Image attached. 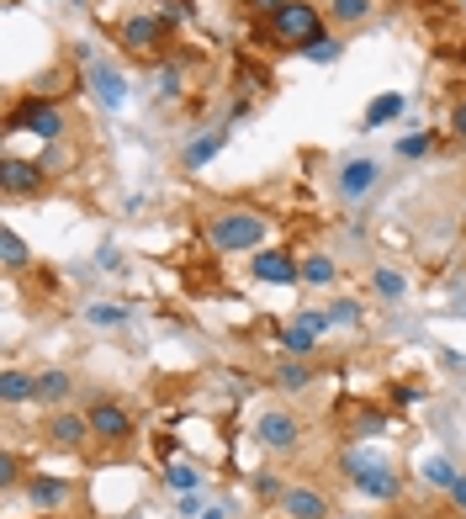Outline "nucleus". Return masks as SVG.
<instances>
[{
    "label": "nucleus",
    "instance_id": "nucleus-7",
    "mask_svg": "<svg viewBox=\"0 0 466 519\" xmlns=\"http://www.w3.org/2000/svg\"><path fill=\"white\" fill-rule=\"evenodd\" d=\"M0 186H5L11 202H16V196H43V186H48V165L5 154V160H0Z\"/></svg>",
    "mask_w": 466,
    "mask_h": 519
},
{
    "label": "nucleus",
    "instance_id": "nucleus-5",
    "mask_svg": "<svg viewBox=\"0 0 466 519\" xmlns=\"http://www.w3.org/2000/svg\"><path fill=\"white\" fill-rule=\"evenodd\" d=\"M345 466H350V482H355L360 493H371V498H382V504H393V498L403 493V477H398L393 466L371 462V456H360V451H350V456H345Z\"/></svg>",
    "mask_w": 466,
    "mask_h": 519
},
{
    "label": "nucleus",
    "instance_id": "nucleus-17",
    "mask_svg": "<svg viewBox=\"0 0 466 519\" xmlns=\"http://www.w3.org/2000/svg\"><path fill=\"white\" fill-rule=\"evenodd\" d=\"M32 393H38V376H27V371H16V366L0 376V398H5V403H27Z\"/></svg>",
    "mask_w": 466,
    "mask_h": 519
},
{
    "label": "nucleus",
    "instance_id": "nucleus-4",
    "mask_svg": "<svg viewBox=\"0 0 466 519\" xmlns=\"http://www.w3.org/2000/svg\"><path fill=\"white\" fill-rule=\"evenodd\" d=\"M271 38L281 43V48H313L329 27H324V11L313 5V0H287V5H276L271 16Z\"/></svg>",
    "mask_w": 466,
    "mask_h": 519
},
{
    "label": "nucleus",
    "instance_id": "nucleus-13",
    "mask_svg": "<svg viewBox=\"0 0 466 519\" xmlns=\"http://www.w3.org/2000/svg\"><path fill=\"white\" fill-rule=\"evenodd\" d=\"M69 493H74V482H64V477H48V471H32V477H27V498H32L43 515H54Z\"/></svg>",
    "mask_w": 466,
    "mask_h": 519
},
{
    "label": "nucleus",
    "instance_id": "nucleus-23",
    "mask_svg": "<svg viewBox=\"0 0 466 519\" xmlns=\"http://www.w3.org/2000/svg\"><path fill=\"white\" fill-rule=\"evenodd\" d=\"M223 143H229V133H212V138H196V143L186 149V165H191V170H202V165H207V160H212V154H218Z\"/></svg>",
    "mask_w": 466,
    "mask_h": 519
},
{
    "label": "nucleus",
    "instance_id": "nucleus-28",
    "mask_svg": "<svg viewBox=\"0 0 466 519\" xmlns=\"http://www.w3.org/2000/svg\"><path fill=\"white\" fill-rule=\"evenodd\" d=\"M424 477H429L435 488H451V482H456L462 471H456V466L445 462V456H429V462H424Z\"/></svg>",
    "mask_w": 466,
    "mask_h": 519
},
{
    "label": "nucleus",
    "instance_id": "nucleus-32",
    "mask_svg": "<svg viewBox=\"0 0 466 519\" xmlns=\"http://www.w3.org/2000/svg\"><path fill=\"white\" fill-rule=\"evenodd\" d=\"M302 54L318 58V64H329V58H340V38H329V32H324V38H318L313 48H302Z\"/></svg>",
    "mask_w": 466,
    "mask_h": 519
},
{
    "label": "nucleus",
    "instance_id": "nucleus-22",
    "mask_svg": "<svg viewBox=\"0 0 466 519\" xmlns=\"http://www.w3.org/2000/svg\"><path fill=\"white\" fill-rule=\"evenodd\" d=\"M398 112H403V96H398V91H387V96H376V101L366 107V127H382V122H393Z\"/></svg>",
    "mask_w": 466,
    "mask_h": 519
},
{
    "label": "nucleus",
    "instance_id": "nucleus-15",
    "mask_svg": "<svg viewBox=\"0 0 466 519\" xmlns=\"http://www.w3.org/2000/svg\"><path fill=\"white\" fill-rule=\"evenodd\" d=\"M69 393H74V376H69V371H38V393H32V398H38V403H69Z\"/></svg>",
    "mask_w": 466,
    "mask_h": 519
},
{
    "label": "nucleus",
    "instance_id": "nucleus-12",
    "mask_svg": "<svg viewBox=\"0 0 466 519\" xmlns=\"http://www.w3.org/2000/svg\"><path fill=\"white\" fill-rule=\"evenodd\" d=\"M376 175H382V170H376V160H345V165H340V180H334V191H340L345 202H360V196L376 186Z\"/></svg>",
    "mask_w": 466,
    "mask_h": 519
},
{
    "label": "nucleus",
    "instance_id": "nucleus-40",
    "mask_svg": "<svg viewBox=\"0 0 466 519\" xmlns=\"http://www.w3.org/2000/svg\"><path fill=\"white\" fill-rule=\"evenodd\" d=\"M462 5H466V0H462Z\"/></svg>",
    "mask_w": 466,
    "mask_h": 519
},
{
    "label": "nucleus",
    "instance_id": "nucleus-18",
    "mask_svg": "<svg viewBox=\"0 0 466 519\" xmlns=\"http://www.w3.org/2000/svg\"><path fill=\"white\" fill-rule=\"evenodd\" d=\"M307 382H313V366H307V360H281V366H276V387H281V393H302Z\"/></svg>",
    "mask_w": 466,
    "mask_h": 519
},
{
    "label": "nucleus",
    "instance_id": "nucleus-33",
    "mask_svg": "<svg viewBox=\"0 0 466 519\" xmlns=\"http://www.w3.org/2000/svg\"><path fill=\"white\" fill-rule=\"evenodd\" d=\"M445 127H451V138H456V143H466V96L456 101V107H451V117H445Z\"/></svg>",
    "mask_w": 466,
    "mask_h": 519
},
{
    "label": "nucleus",
    "instance_id": "nucleus-30",
    "mask_svg": "<svg viewBox=\"0 0 466 519\" xmlns=\"http://www.w3.org/2000/svg\"><path fill=\"white\" fill-rule=\"evenodd\" d=\"M429 149H435L429 133H408V138H398V154H403V160H424Z\"/></svg>",
    "mask_w": 466,
    "mask_h": 519
},
{
    "label": "nucleus",
    "instance_id": "nucleus-1",
    "mask_svg": "<svg viewBox=\"0 0 466 519\" xmlns=\"http://www.w3.org/2000/svg\"><path fill=\"white\" fill-rule=\"evenodd\" d=\"M265 233H271V218L255 212V207L207 212V244L218 255H255V249H265Z\"/></svg>",
    "mask_w": 466,
    "mask_h": 519
},
{
    "label": "nucleus",
    "instance_id": "nucleus-34",
    "mask_svg": "<svg viewBox=\"0 0 466 519\" xmlns=\"http://www.w3.org/2000/svg\"><path fill=\"white\" fill-rule=\"evenodd\" d=\"M0 482H5V488H16V451H5V456H0Z\"/></svg>",
    "mask_w": 466,
    "mask_h": 519
},
{
    "label": "nucleus",
    "instance_id": "nucleus-39",
    "mask_svg": "<svg viewBox=\"0 0 466 519\" xmlns=\"http://www.w3.org/2000/svg\"><path fill=\"white\" fill-rule=\"evenodd\" d=\"M48 519H58V515H48Z\"/></svg>",
    "mask_w": 466,
    "mask_h": 519
},
{
    "label": "nucleus",
    "instance_id": "nucleus-20",
    "mask_svg": "<svg viewBox=\"0 0 466 519\" xmlns=\"http://www.w3.org/2000/svg\"><path fill=\"white\" fill-rule=\"evenodd\" d=\"M371 291H376V297H387V302H398V297L408 291V281L393 271V265H376V271H371Z\"/></svg>",
    "mask_w": 466,
    "mask_h": 519
},
{
    "label": "nucleus",
    "instance_id": "nucleus-27",
    "mask_svg": "<svg viewBox=\"0 0 466 519\" xmlns=\"http://www.w3.org/2000/svg\"><path fill=\"white\" fill-rule=\"evenodd\" d=\"M165 482H170L175 493H196L202 471H196V466H186V462H175V466H165Z\"/></svg>",
    "mask_w": 466,
    "mask_h": 519
},
{
    "label": "nucleus",
    "instance_id": "nucleus-16",
    "mask_svg": "<svg viewBox=\"0 0 466 519\" xmlns=\"http://www.w3.org/2000/svg\"><path fill=\"white\" fill-rule=\"evenodd\" d=\"M302 281L307 287H334L340 281V265L329 255H302Z\"/></svg>",
    "mask_w": 466,
    "mask_h": 519
},
{
    "label": "nucleus",
    "instance_id": "nucleus-31",
    "mask_svg": "<svg viewBox=\"0 0 466 519\" xmlns=\"http://www.w3.org/2000/svg\"><path fill=\"white\" fill-rule=\"evenodd\" d=\"M297 329H307V334H324V329H334V324H329V313H313V307H302V313H297Z\"/></svg>",
    "mask_w": 466,
    "mask_h": 519
},
{
    "label": "nucleus",
    "instance_id": "nucleus-35",
    "mask_svg": "<svg viewBox=\"0 0 466 519\" xmlns=\"http://www.w3.org/2000/svg\"><path fill=\"white\" fill-rule=\"evenodd\" d=\"M445 493H451V504H456V509L466 515V471L456 477V482H451V488H445Z\"/></svg>",
    "mask_w": 466,
    "mask_h": 519
},
{
    "label": "nucleus",
    "instance_id": "nucleus-24",
    "mask_svg": "<svg viewBox=\"0 0 466 519\" xmlns=\"http://www.w3.org/2000/svg\"><path fill=\"white\" fill-rule=\"evenodd\" d=\"M281 350H287L291 360H307V355L318 350V334H307V329H287V334H281Z\"/></svg>",
    "mask_w": 466,
    "mask_h": 519
},
{
    "label": "nucleus",
    "instance_id": "nucleus-19",
    "mask_svg": "<svg viewBox=\"0 0 466 519\" xmlns=\"http://www.w3.org/2000/svg\"><path fill=\"white\" fill-rule=\"evenodd\" d=\"M85 324H96V329H122V324H127V307H122V302H91V307H85Z\"/></svg>",
    "mask_w": 466,
    "mask_h": 519
},
{
    "label": "nucleus",
    "instance_id": "nucleus-3",
    "mask_svg": "<svg viewBox=\"0 0 466 519\" xmlns=\"http://www.w3.org/2000/svg\"><path fill=\"white\" fill-rule=\"evenodd\" d=\"M116 48H127L133 58L160 64V58H170L175 32L160 11H138V16H122V22H116Z\"/></svg>",
    "mask_w": 466,
    "mask_h": 519
},
{
    "label": "nucleus",
    "instance_id": "nucleus-14",
    "mask_svg": "<svg viewBox=\"0 0 466 519\" xmlns=\"http://www.w3.org/2000/svg\"><path fill=\"white\" fill-rule=\"evenodd\" d=\"M281 515L287 519H329V498L318 488H287L281 493Z\"/></svg>",
    "mask_w": 466,
    "mask_h": 519
},
{
    "label": "nucleus",
    "instance_id": "nucleus-8",
    "mask_svg": "<svg viewBox=\"0 0 466 519\" xmlns=\"http://www.w3.org/2000/svg\"><path fill=\"white\" fill-rule=\"evenodd\" d=\"M85 85L96 91V101H101L107 112H116V107L127 101V74L116 69L112 58H85Z\"/></svg>",
    "mask_w": 466,
    "mask_h": 519
},
{
    "label": "nucleus",
    "instance_id": "nucleus-10",
    "mask_svg": "<svg viewBox=\"0 0 466 519\" xmlns=\"http://www.w3.org/2000/svg\"><path fill=\"white\" fill-rule=\"evenodd\" d=\"M85 413H91L96 440H107V445H127V440H133V413H127L122 403H112V398H96Z\"/></svg>",
    "mask_w": 466,
    "mask_h": 519
},
{
    "label": "nucleus",
    "instance_id": "nucleus-25",
    "mask_svg": "<svg viewBox=\"0 0 466 519\" xmlns=\"http://www.w3.org/2000/svg\"><path fill=\"white\" fill-rule=\"evenodd\" d=\"M154 91H160V101H175V96H180V64L165 58V64L154 69Z\"/></svg>",
    "mask_w": 466,
    "mask_h": 519
},
{
    "label": "nucleus",
    "instance_id": "nucleus-36",
    "mask_svg": "<svg viewBox=\"0 0 466 519\" xmlns=\"http://www.w3.org/2000/svg\"><path fill=\"white\" fill-rule=\"evenodd\" d=\"M255 488H260V493H265V498H271V493H287V488H281V482H276V477H271V471H260V482H255Z\"/></svg>",
    "mask_w": 466,
    "mask_h": 519
},
{
    "label": "nucleus",
    "instance_id": "nucleus-6",
    "mask_svg": "<svg viewBox=\"0 0 466 519\" xmlns=\"http://www.w3.org/2000/svg\"><path fill=\"white\" fill-rule=\"evenodd\" d=\"M255 440H260L265 451L287 456V451L302 445V424H297V413H287V408H271V413H260V419H255Z\"/></svg>",
    "mask_w": 466,
    "mask_h": 519
},
{
    "label": "nucleus",
    "instance_id": "nucleus-11",
    "mask_svg": "<svg viewBox=\"0 0 466 519\" xmlns=\"http://www.w3.org/2000/svg\"><path fill=\"white\" fill-rule=\"evenodd\" d=\"M96 429H91V413H74V408H58L54 419H48V440H54L58 451H80L85 440H91Z\"/></svg>",
    "mask_w": 466,
    "mask_h": 519
},
{
    "label": "nucleus",
    "instance_id": "nucleus-21",
    "mask_svg": "<svg viewBox=\"0 0 466 519\" xmlns=\"http://www.w3.org/2000/svg\"><path fill=\"white\" fill-rule=\"evenodd\" d=\"M329 16H334V27H360L371 16V0H334Z\"/></svg>",
    "mask_w": 466,
    "mask_h": 519
},
{
    "label": "nucleus",
    "instance_id": "nucleus-26",
    "mask_svg": "<svg viewBox=\"0 0 466 519\" xmlns=\"http://www.w3.org/2000/svg\"><path fill=\"white\" fill-rule=\"evenodd\" d=\"M0 249H5V271L16 276V271L27 265V244H22V233H16V229H5V233H0Z\"/></svg>",
    "mask_w": 466,
    "mask_h": 519
},
{
    "label": "nucleus",
    "instance_id": "nucleus-38",
    "mask_svg": "<svg viewBox=\"0 0 466 519\" xmlns=\"http://www.w3.org/2000/svg\"><path fill=\"white\" fill-rule=\"evenodd\" d=\"M202 519H223V509H207V515H202Z\"/></svg>",
    "mask_w": 466,
    "mask_h": 519
},
{
    "label": "nucleus",
    "instance_id": "nucleus-37",
    "mask_svg": "<svg viewBox=\"0 0 466 519\" xmlns=\"http://www.w3.org/2000/svg\"><path fill=\"white\" fill-rule=\"evenodd\" d=\"M393 398H398V403H413V398H424V387H393Z\"/></svg>",
    "mask_w": 466,
    "mask_h": 519
},
{
    "label": "nucleus",
    "instance_id": "nucleus-29",
    "mask_svg": "<svg viewBox=\"0 0 466 519\" xmlns=\"http://www.w3.org/2000/svg\"><path fill=\"white\" fill-rule=\"evenodd\" d=\"M329 324H340V329L360 324V302H350V297H334V302H329Z\"/></svg>",
    "mask_w": 466,
    "mask_h": 519
},
{
    "label": "nucleus",
    "instance_id": "nucleus-9",
    "mask_svg": "<svg viewBox=\"0 0 466 519\" xmlns=\"http://www.w3.org/2000/svg\"><path fill=\"white\" fill-rule=\"evenodd\" d=\"M249 276L265 281V287H297L302 281V260H291L287 249H255Z\"/></svg>",
    "mask_w": 466,
    "mask_h": 519
},
{
    "label": "nucleus",
    "instance_id": "nucleus-2",
    "mask_svg": "<svg viewBox=\"0 0 466 519\" xmlns=\"http://www.w3.org/2000/svg\"><path fill=\"white\" fill-rule=\"evenodd\" d=\"M64 107H58L48 91H27V96H16L11 107H5V133H32V138H43V143H58L64 138Z\"/></svg>",
    "mask_w": 466,
    "mask_h": 519
}]
</instances>
